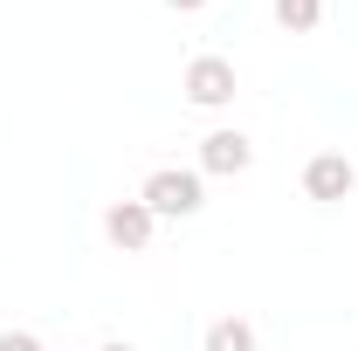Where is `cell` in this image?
I'll return each instance as SVG.
<instances>
[{
  "instance_id": "3957f363",
  "label": "cell",
  "mask_w": 358,
  "mask_h": 351,
  "mask_svg": "<svg viewBox=\"0 0 358 351\" xmlns=\"http://www.w3.org/2000/svg\"><path fill=\"white\" fill-rule=\"evenodd\" d=\"M152 234H159V220H152L145 200H110V207H103V241H110V248L145 255V248H152Z\"/></svg>"
},
{
  "instance_id": "5b68a950",
  "label": "cell",
  "mask_w": 358,
  "mask_h": 351,
  "mask_svg": "<svg viewBox=\"0 0 358 351\" xmlns=\"http://www.w3.org/2000/svg\"><path fill=\"white\" fill-rule=\"evenodd\" d=\"M255 166V145L241 131H207L200 138V179L214 173V179H234V173H248Z\"/></svg>"
},
{
  "instance_id": "ba28073f",
  "label": "cell",
  "mask_w": 358,
  "mask_h": 351,
  "mask_svg": "<svg viewBox=\"0 0 358 351\" xmlns=\"http://www.w3.org/2000/svg\"><path fill=\"white\" fill-rule=\"evenodd\" d=\"M0 351H42L35 331H0Z\"/></svg>"
},
{
  "instance_id": "9c48e42d",
  "label": "cell",
  "mask_w": 358,
  "mask_h": 351,
  "mask_svg": "<svg viewBox=\"0 0 358 351\" xmlns=\"http://www.w3.org/2000/svg\"><path fill=\"white\" fill-rule=\"evenodd\" d=\"M166 7H173V14H200L207 0H166Z\"/></svg>"
},
{
  "instance_id": "52a82bcc",
  "label": "cell",
  "mask_w": 358,
  "mask_h": 351,
  "mask_svg": "<svg viewBox=\"0 0 358 351\" xmlns=\"http://www.w3.org/2000/svg\"><path fill=\"white\" fill-rule=\"evenodd\" d=\"M207 351H255V324H241V317H214V324H207Z\"/></svg>"
},
{
  "instance_id": "8992f818",
  "label": "cell",
  "mask_w": 358,
  "mask_h": 351,
  "mask_svg": "<svg viewBox=\"0 0 358 351\" xmlns=\"http://www.w3.org/2000/svg\"><path fill=\"white\" fill-rule=\"evenodd\" d=\"M268 7H275V28L282 35H310L324 21V0H268Z\"/></svg>"
},
{
  "instance_id": "30bf717a",
  "label": "cell",
  "mask_w": 358,
  "mask_h": 351,
  "mask_svg": "<svg viewBox=\"0 0 358 351\" xmlns=\"http://www.w3.org/2000/svg\"><path fill=\"white\" fill-rule=\"evenodd\" d=\"M103 351H138V345H124V338H117V345H103Z\"/></svg>"
},
{
  "instance_id": "7a4b0ae2",
  "label": "cell",
  "mask_w": 358,
  "mask_h": 351,
  "mask_svg": "<svg viewBox=\"0 0 358 351\" xmlns=\"http://www.w3.org/2000/svg\"><path fill=\"white\" fill-rule=\"evenodd\" d=\"M179 89H186V103L221 110V103H234V62L227 55H193L186 76H179Z\"/></svg>"
},
{
  "instance_id": "277c9868",
  "label": "cell",
  "mask_w": 358,
  "mask_h": 351,
  "mask_svg": "<svg viewBox=\"0 0 358 351\" xmlns=\"http://www.w3.org/2000/svg\"><path fill=\"white\" fill-rule=\"evenodd\" d=\"M352 186H358V166L345 152H317L310 166H303V193L324 200V207H331V200H352Z\"/></svg>"
},
{
  "instance_id": "6da1fadb",
  "label": "cell",
  "mask_w": 358,
  "mask_h": 351,
  "mask_svg": "<svg viewBox=\"0 0 358 351\" xmlns=\"http://www.w3.org/2000/svg\"><path fill=\"white\" fill-rule=\"evenodd\" d=\"M138 200L152 207V220H193L207 207V179H200V166H159L138 186Z\"/></svg>"
}]
</instances>
